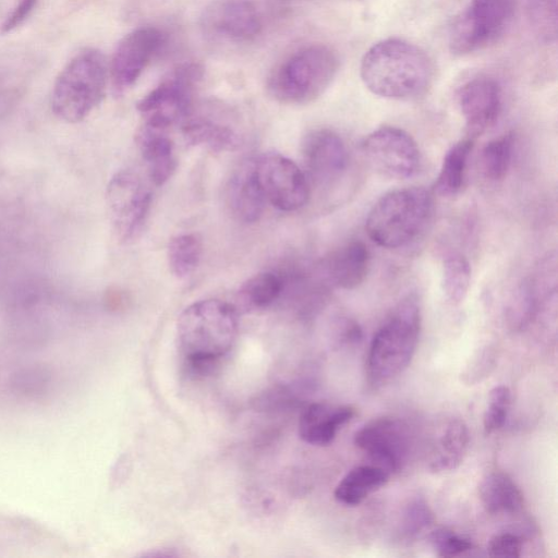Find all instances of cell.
Instances as JSON below:
<instances>
[{
    "instance_id": "6da1fadb",
    "label": "cell",
    "mask_w": 558,
    "mask_h": 558,
    "mask_svg": "<svg viewBox=\"0 0 558 558\" xmlns=\"http://www.w3.org/2000/svg\"><path fill=\"white\" fill-rule=\"evenodd\" d=\"M360 76L374 95L387 99H411L426 92L434 64L420 46L402 38H386L364 53Z\"/></svg>"
},
{
    "instance_id": "7a4b0ae2",
    "label": "cell",
    "mask_w": 558,
    "mask_h": 558,
    "mask_svg": "<svg viewBox=\"0 0 558 558\" xmlns=\"http://www.w3.org/2000/svg\"><path fill=\"white\" fill-rule=\"evenodd\" d=\"M238 328V311L225 301L202 300L184 308L177 332L190 369L195 374L207 373L232 348Z\"/></svg>"
},
{
    "instance_id": "3957f363",
    "label": "cell",
    "mask_w": 558,
    "mask_h": 558,
    "mask_svg": "<svg viewBox=\"0 0 558 558\" xmlns=\"http://www.w3.org/2000/svg\"><path fill=\"white\" fill-rule=\"evenodd\" d=\"M421 330V310L413 296L404 299L374 335L366 361L367 384L379 389L411 363Z\"/></svg>"
},
{
    "instance_id": "277c9868",
    "label": "cell",
    "mask_w": 558,
    "mask_h": 558,
    "mask_svg": "<svg viewBox=\"0 0 558 558\" xmlns=\"http://www.w3.org/2000/svg\"><path fill=\"white\" fill-rule=\"evenodd\" d=\"M433 211L432 194L420 186L397 189L384 194L371 208L365 230L385 248L410 244L423 231Z\"/></svg>"
},
{
    "instance_id": "5b68a950",
    "label": "cell",
    "mask_w": 558,
    "mask_h": 558,
    "mask_svg": "<svg viewBox=\"0 0 558 558\" xmlns=\"http://www.w3.org/2000/svg\"><path fill=\"white\" fill-rule=\"evenodd\" d=\"M109 68L101 51L86 48L60 71L51 95L54 114L69 123L84 120L104 99Z\"/></svg>"
},
{
    "instance_id": "8992f818",
    "label": "cell",
    "mask_w": 558,
    "mask_h": 558,
    "mask_svg": "<svg viewBox=\"0 0 558 558\" xmlns=\"http://www.w3.org/2000/svg\"><path fill=\"white\" fill-rule=\"evenodd\" d=\"M339 69L337 53L325 45L303 47L287 57L269 76V94L287 105H305L322 96Z\"/></svg>"
},
{
    "instance_id": "52a82bcc",
    "label": "cell",
    "mask_w": 558,
    "mask_h": 558,
    "mask_svg": "<svg viewBox=\"0 0 558 558\" xmlns=\"http://www.w3.org/2000/svg\"><path fill=\"white\" fill-rule=\"evenodd\" d=\"M517 0H470L449 28V48L464 56L494 43L510 25Z\"/></svg>"
},
{
    "instance_id": "ba28073f",
    "label": "cell",
    "mask_w": 558,
    "mask_h": 558,
    "mask_svg": "<svg viewBox=\"0 0 558 558\" xmlns=\"http://www.w3.org/2000/svg\"><path fill=\"white\" fill-rule=\"evenodd\" d=\"M203 76L197 63H183L173 69L136 105L143 123L169 130L184 121L191 112L195 89Z\"/></svg>"
},
{
    "instance_id": "9c48e42d",
    "label": "cell",
    "mask_w": 558,
    "mask_h": 558,
    "mask_svg": "<svg viewBox=\"0 0 558 558\" xmlns=\"http://www.w3.org/2000/svg\"><path fill=\"white\" fill-rule=\"evenodd\" d=\"M361 148L368 165L386 178L409 179L420 170L418 146L402 129L380 126L365 136Z\"/></svg>"
},
{
    "instance_id": "30bf717a",
    "label": "cell",
    "mask_w": 558,
    "mask_h": 558,
    "mask_svg": "<svg viewBox=\"0 0 558 558\" xmlns=\"http://www.w3.org/2000/svg\"><path fill=\"white\" fill-rule=\"evenodd\" d=\"M107 205L114 232L121 241L135 239L150 208V192L131 171H119L107 186Z\"/></svg>"
},
{
    "instance_id": "8fae6325",
    "label": "cell",
    "mask_w": 558,
    "mask_h": 558,
    "mask_svg": "<svg viewBox=\"0 0 558 558\" xmlns=\"http://www.w3.org/2000/svg\"><path fill=\"white\" fill-rule=\"evenodd\" d=\"M266 201L282 211L302 208L310 198L306 174L288 157L267 153L255 160Z\"/></svg>"
},
{
    "instance_id": "7c38bea8",
    "label": "cell",
    "mask_w": 558,
    "mask_h": 558,
    "mask_svg": "<svg viewBox=\"0 0 558 558\" xmlns=\"http://www.w3.org/2000/svg\"><path fill=\"white\" fill-rule=\"evenodd\" d=\"M165 43L166 35L154 26L138 27L119 41L108 65L116 95H122L136 83Z\"/></svg>"
},
{
    "instance_id": "4fadbf2b",
    "label": "cell",
    "mask_w": 558,
    "mask_h": 558,
    "mask_svg": "<svg viewBox=\"0 0 558 558\" xmlns=\"http://www.w3.org/2000/svg\"><path fill=\"white\" fill-rule=\"evenodd\" d=\"M354 444L390 474L402 469L411 447L408 426L393 417L369 421L354 434Z\"/></svg>"
},
{
    "instance_id": "5bb4252c",
    "label": "cell",
    "mask_w": 558,
    "mask_h": 558,
    "mask_svg": "<svg viewBox=\"0 0 558 558\" xmlns=\"http://www.w3.org/2000/svg\"><path fill=\"white\" fill-rule=\"evenodd\" d=\"M201 27L210 38L241 44L254 40L262 33L263 20L248 0H219L204 10Z\"/></svg>"
},
{
    "instance_id": "9a60e30c",
    "label": "cell",
    "mask_w": 558,
    "mask_h": 558,
    "mask_svg": "<svg viewBox=\"0 0 558 558\" xmlns=\"http://www.w3.org/2000/svg\"><path fill=\"white\" fill-rule=\"evenodd\" d=\"M302 157L307 175L322 186L339 181L349 166V153L344 142L329 129L312 130L305 135Z\"/></svg>"
},
{
    "instance_id": "2e32d148",
    "label": "cell",
    "mask_w": 558,
    "mask_h": 558,
    "mask_svg": "<svg viewBox=\"0 0 558 558\" xmlns=\"http://www.w3.org/2000/svg\"><path fill=\"white\" fill-rule=\"evenodd\" d=\"M458 104L465 122L466 137L475 140L496 122L500 113V86L487 76L473 77L461 86Z\"/></svg>"
},
{
    "instance_id": "e0dca14e",
    "label": "cell",
    "mask_w": 558,
    "mask_h": 558,
    "mask_svg": "<svg viewBox=\"0 0 558 558\" xmlns=\"http://www.w3.org/2000/svg\"><path fill=\"white\" fill-rule=\"evenodd\" d=\"M227 202L232 215L244 223H254L264 213L266 197L262 189L255 160L241 162L227 185Z\"/></svg>"
},
{
    "instance_id": "ac0fdd59",
    "label": "cell",
    "mask_w": 558,
    "mask_h": 558,
    "mask_svg": "<svg viewBox=\"0 0 558 558\" xmlns=\"http://www.w3.org/2000/svg\"><path fill=\"white\" fill-rule=\"evenodd\" d=\"M355 414L350 405H332L315 402L307 405L299 421V435L313 446H327L335 439L341 426L349 423Z\"/></svg>"
},
{
    "instance_id": "d6986e66",
    "label": "cell",
    "mask_w": 558,
    "mask_h": 558,
    "mask_svg": "<svg viewBox=\"0 0 558 558\" xmlns=\"http://www.w3.org/2000/svg\"><path fill=\"white\" fill-rule=\"evenodd\" d=\"M371 255L360 240H351L336 248L325 262V274L336 287L352 290L367 277Z\"/></svg>"
},
{
    "instance_id": "ffe728a7",
    "label": "cell",
    "mask_w": 558,
    "mask_h": 558,
    "mask_svg": "<svg viewBox=\"0 0 558 558\" xmlns=\"http://www.w3.org/2000/svg\"><path fill=\"white\" fill-rule=\"evenodd\" d=\"M135 141L147 165L149 179L157 186L163 185L177 169L174 145L168 130L143 123Z\"/></svg>"
},
{
    "instance_id": "44dd1931",
    "label": "cell",
    "mask_w": 558,
    "mask_h": 558,
    "mask_svg": "<svg viewBox=\"0 0 558 558\" xmlns=\"http://www.w3.org/2000/svg\"><path fill=\"white\" fill-rule=\"evenodd\" d=\"M390 473L375 464L359 465L349 471L335 488V499L349 507L360 505L387 484Z\"/></svg>"
},
{
    "instance_id": "7402d4cb",
    "label": "cell",
    "mask_w": 558,
    "mask_h": 558,
    "mask_svg": "<svg viewBox=\"0 0 558 558\" xmlns=\"http://www.w3.org/2000/svg\"><path fill=\"white\" fill-rule=\"evenodd\" d=\"M480 499L492 514H512L523 508V494L506 473L496 471L483 477L478 486Z\"/></svg>"
},
{
    "instance_id": "603a6c76",
    "label": "cell",
    "mask_w": 558,
    "mask_h": 558,
    "mask_svg": "<svg viewBox=\"0 0 558 558\" xmlns=\"http://www.w3.org/2000/svg\"><path fill=\"white\" fill-rule=\"evenodd\" d=\"M185 142L216 153L233 150L239 145L238 134L228 125L203 117H187L182 121Z\"/></svg>"
},
{
    "instance_id": "cb8c5ba5",
    "label": "cell",
    "mask_w": 558,
    "mask_h": 558,
    "mask_svg": "<svg viewBox=\"0 0 558 558\" xmlns=\"http://www.w3.org/2000/svg\"><path fill=\"white\" fill-rule=\"evenodd\" d=\"M470 442L466 424L460 418L451 420L445 427L428 469L433 473L449 472L457 469L464 459Z\"/></svg>"
},
{
    "instance_id": "d4e9b609",
    "label": "cell",
    "mask_w": 558,
    "mask_h": 558,
    "mask_svg": "<svg viewBox=\"0 0 558 558\" xmlns=\"http://www.w3.org/2000/svg\"><path fill=\"white\" fill-rule=\"evenodd\" d=\"M473 146L474 140L465 137L447 150L434 185L437 194L450 197L461 192Z\"/></svg>"
},
{
    "instance_id": "484cf974",
    "label": "cell",
    "mask_w": 558,
    "mask_h": 558,
    "mask_svg": "<svg viewBox=\"0 0 558 558\" xmlns=\"http://www.w3.org/2000/svg\"><path fill=\"white\" fill-rule=\"evenodd\" d=\"M282 289L283 281L278 275L259 272L243 282L238 291V301L246 311L265 308L279 298Z\"/></svg>"
},
{
    "instance_id": "4316f807",
    "label": "cell",
    "mask_w": 558,
    "mask_h": 558,
    "mask_svg": "<svg viewBox=\"0 0 558 558\" xmlns=\"http://www.w3.org/2000/svg\"><path fill=\"white\" fill-rule=\"evenodd\" d=\"M203 253L201 239L194 233L173 236L168 245V265L174 277L190 276L199 265Z\"/></svg>"
},
{
    "instance_id": "83f0119b",
    "label": "cell",
    "mask_w": 558,
    "mask_h": 558,
    "mask_svg": "<svg viewBox=\"0 0 558 558\" xmlns=\"http://www.w3.org/2000/svg\"><path fill=\"white\" fill-rule=\"evenodd\" d=\"M513 135L504 134L489 141L482 149L480 168L484 178L497 182L507 175L513 156Z\"/></svg>"
},
{
    "instance_id": "f1b7e54d",
    "label": "cell",
    "mask_w": 558,
    "mask_h": 558,
    "mask_svg": "<svg viewBox=\"0 0 558 558\" xmlns=\"http://www.w3.org/2000/svg\"><path fill=\"white\" fill-rule=\"evenodd\" d=\"M471 266L461 254H450L442 263L441 288L446 300L452 304H460L470 288Z\"/></svg>"
},
{
    "instance_id": "f546056e",
    "label": "cell",
    "mask_w": 558,
    "mask_h": 558,
    "mask_svg": "<svg viewBox=\"0 0 558 558\" xmlns=\"http://www.w3.org/2000/svg\"><path fill=\"white\" fill-rule=\"evenodd\" d=\"M434 522L430 507L423 497L411 499L401 515L400 533L407 539L415 538Z\"/></svg>"
},
{
    "instance_id": "4dcf8cb0",
    "label": "cell",
    "mask_w": 558,
    "mask_h": 558,
    "mask_svg": "<svg viewBox=\"0 0 558 558\" xmlns=\"http://www.w3.org/2000/svg\"><path fill=\"white\" fill-rule=\"evenodd\" d=\"M511 403V391L505 385L494 387L488 395V403L483 416L485 433L492 434L504 426Z\"/></svg>"
},
{
    "instance_id": "1f68e13d",
    "label": "cell",
    "mask_w": 558,
    "mask_h": 558,
    "mask_svg": "<svg viewBox=\"0 0 558 558\" xmlns=\"http://www.w3.org/2000/svg\"><path fill=\"white\" fill-rule=\"evenodd\" d=\"M556 0H529L530 19L542 37L556 36Z\"/></svg>"
},
{
    "instance_id": "d6a6232c",
    "label": "cell",
    "mask_w": 558,
    "mask_h": 558,
    "mask_svg": "<svg viewBox=\"0 0 558 558\" xmlns=\"http://www.w3.org/2000/svg\"><path fill=\"white\" fill-rule=\"evenodd\" d=\"M429 543L439 557H456L472 549V543L447 529L430 533Z\"/></svg>"
},
{
    "instance_id": "836d02e7",
    "label": "cell",
    "mask_w": 558,
    "mask_h": 558,
    "mask_svg": "<svg viewBox=\"0 0 558 558\" xmlns=\"http://www.w3.org/2000/svg\"><path fill=\"white\" fill-rule=\"evenodd\" d=\"M496 365V353L490 349H484L476 353L464 371L461 380L466 385H476L489 376Z\"/></svg>"
},
{
    "instance_id": "e575fe53",
    "label": "cell",
    "mask_w": 558,
    "mask_h": 558,
    "mask_svg": "<svg viewBox=\"0 0 558 558\" xmlns=\"http://www.w3.org/2000/svg\"><path fill=\"white\" fill-rule=\"evenodd\" d=\"M522 538L513 533L505 532L494 535L487 545V553L493 557L518 558L522 555Z\"/></svg>"
},
{
    "instance_id": "d590c367",
    "label": "cell",
    "mask_w": 558,
    "mask_h": 558,
    "mask_svg": "<svg viewBox=\"0 0 558 558\" xmlns=\"http://www.w3.org/2000/svg\"><path fill=\"white\" fill-rule=\"evenodd\" d=\"M37 0H19L12 12L5 17L1 25V33L7 34L25 22L35 9Z\"/></svg>"
}]
</instances>
